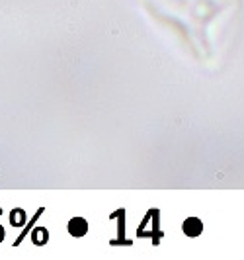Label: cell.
<instances>
[{
    "instance_id": "obj_1",
    "label": "cell",
    "mask_w": 244,
    "mask_h": 260,
    "mask_svg": "<svg viewBox=\"0 0 244 260\" xmlns=\"http://www.w3.org/2000/svg\"><path fill=\"white\" fill-rule=\"evenodd\" d=\"M68 233L73 235V237H84V235L88 233V223H86V219L73 217L68 221Z\"/></svg>"
},
{
    "instance_id": "obj_2",
    "label": "cell",
    "mask_w": 244,
    "mask_h": 260,
    "mask_svg": "<svg viewBox=\"0 0 244 260\" xmlns=\"http://www.w3.org/2000/svg\"><path fill=\"white\" fill-rule=\"evenodd\" d=\"M201 231H203V225H201V221L197 217L186 219V223H184V233L188 235V237H197V235H201Z\"/></svg>"
},
{
    "instance_id": "obj_3",
    "label": "cell",
    "mask_w": 244,
    "mask_h": 260,
    "mask_svg": "<svg viewBox=\"0 0 244 260\" xmlns=\"http://www.w3.org/2000/svg\"><path fill=\"white\" fill-rule=\"evenodd\" d=\"M47 239H49V233H47V229H43V227H39V229H36V231L31 233V241H33L38 247L45 245Z\"/></svg>"
},
{
    "instance_id": "obj_4",
    "label": "cell",
    "mask_w": 244,
    "mask_h": 260,
    "mask_svg": "<svg viewBox=\"0 0 244 260\" xmlns=\"http://www.w3.org/2000/svg\"><path fill=\"white\" fill-rule=\"evenodd\" d=\"M10 223H12V225H16V227L24 225V223H26V213H24L22 209H16V211H12V215H10Z\"/></svg>"
}]
</instances>
